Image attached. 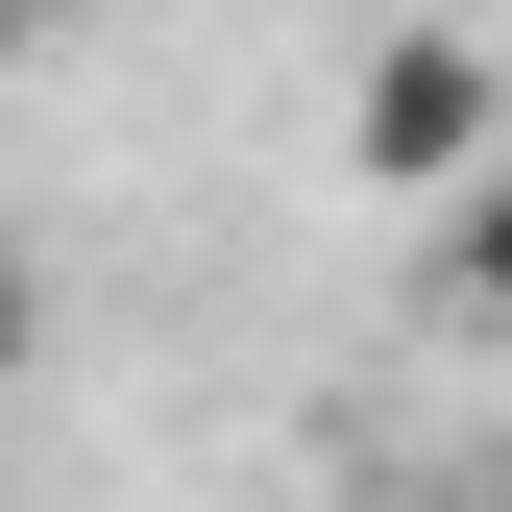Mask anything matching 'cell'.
Segmentation results:
<instances>
[{
    "label": "cell",
    "instance_id": "cell-1",
    "mask_svg": "<svg viewBox=\"0 0 512 512\" xmlns=\"http://www.w3.org/2000/svg\"><path fill=\"white\" fill-rule=\"evenodd\" d=\"M512 147V74H488V25H391L342 74V171L366 196H464V171Z\"/></svg>",
    "mask_w": 512,
    "mask_h": 512
},
{
    "label": "cell",
    "instance_id": "cell-2",
    "mask_svg": "<svg viewBox=\"0 0 512 512\" xmlns=\"http://www.w3.org/2000/svg\"><path fill=\"white\" fill-rule=\"evenodd\" d=\"M439 220V317H488V342H512V147L464 171V196H415Z\"/></svg>",
    "mask_w": 512,
    "mask_h": 512
},
{
    "label": "cell",
    "instance_id": "cell-3",
    "mask_svg": "<svg viewBox=\"0 0 512 512\" xmlns=\"http://www.w3.org/2000/svg\"><path fill=\"white\" fill-rule=\"evenodd\" d=\"M25 342H49V269H25V244H0V366H25Z\"/></svg>",
    "mask_w": 512,
    "mask_h": 512
}]
</instances>
